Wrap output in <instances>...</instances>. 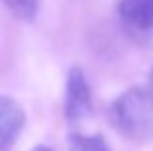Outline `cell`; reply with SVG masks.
<instances>
[{
    "mask_svg": "<svg viewBox=\"0 0 153 151\" xmlns=\"http://www.w3.org/2000/svg\"><path fill=\"white\" fill-rule=\"evenodd\" d=\"M108 122L130 141L153 140V87H130L108 107Z\"/></svg>",
    "mask_w": 153,
    "mask_h": 151,
    "instance_id": "obj_1",
    "label": "cell"
},
{
    "mask_svg": "<svg viewBox=\"0 0 153 151\" xmlns=\"http://www.w3.org/2000/svg\"><path fill=\"white\" fill-rule=\"evenodd\" d=\"M91 89L82 68H72L66 78L64 95V114L70 122H79L91 113Z\"/></svg>",
    "mask_w": 153,
    "mask_h": 151,
    "instance_id": "obj_2",
    "label": "cell"
},
{
    "mask_svg": "<svg viewBox=\"0 0 153 151\" xmlns=\"http://www.w3.org/2000/svg\"><path fill=\"white\" fill-rule=\"evenodd\" d=\"M118 16L140 41H153V0H120Z\"/></svg>",
    "mask_w": 153,
    "mask_h": 151,
    "instance_id": "obj_3",
    "label": "cell"
},
{
    "mask_svg": "<svg viewBox=\"0 0 153 151\" xmlns=\"http://www.w3.org/2000/svg\"><path fill=\"white\" fill-rule=\"evenodd\" d=\"M25 126V113L12 97L0 95V151H8Z\"/></svg>",
    "mask_w": 153,
    "mask_h": 151,
    "instance_id": "obj_4",
    "label": "cell"
},
{
    "mask_svg": "<svg viewBox=\"0 0 153 151\" xmlns=\"http://www.w3.org/2000/svg\"><path fill=\"white\" fill-rule=\"evenodd\" d=\"M68 151H111V147L101 134H93V136L74 134L68 144Z\"/></svg>",
    "mask_w": 153,
    "mask_h": 151,
    "instance_id": "obj_5",
    "label": "cell"
},
{
    "mask_svg": "<svg viewBox=\"0 0 153 151\" xmlns=\"http://www.w3.org/2000/svg\"><path fill=\"white\" fill-rule=\"evenodd\" d=\"M14 18L22 21H33L39 10V0H2Z\"/></svg>",
    "mask_w": 153,
    "mask_h": 151,
    "instance_id": "obj_6",
    "label": "cell"
},
{
    "mask_svg": "<svg viewBox=\"0 0 153 151\" xmlns=\"http://www.w3.org/2000/svg\"><path fill=\"white\" fill-rule=\"evenodd\" d=\"M31 151H52L51 147H45V145H37V147H33Z\"/></svg>",
    "mask_w": 153,
    "mask_h": 151,
    "instance_id": "obj_7",
    "label": "cell"
},
{
    "mask_svg": "<svg viewBox=\"0 0 153 151\" xmlns=\"http://www.w3.org/2000/svg\"><path fill=\"white\" fill-rule=\"evenodd\" d=\"M149 85L153 87V68H151V74H149Z\"/></svg>",
    "mask_w": 153,
    "mask_h": 151,
    "instance_id": "obj_8",
    "label": "cell"
}]
</instances>
